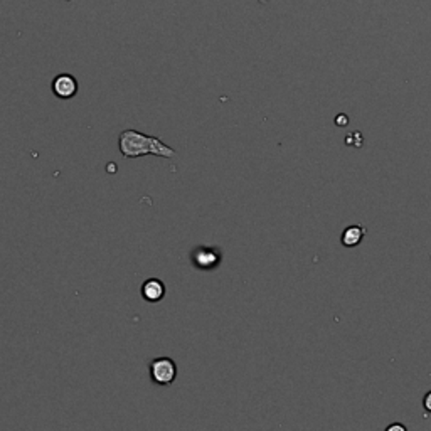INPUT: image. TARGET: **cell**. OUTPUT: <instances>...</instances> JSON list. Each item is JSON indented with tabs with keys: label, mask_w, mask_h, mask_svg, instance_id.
<instances>
[{
	"label": "cell",
	"mask_w": 431,
	"mask_h": 431,
	"mask_svg": "<svg viewBox=\"0 0 431 431\" xmlns=\"http://www.w3.org/2000/svg\"><path fill=\"white\" fill-rule=\"evenodd\" d=\"M118 149L125 159H138L145 155H155L162 159H174L177 152L167 144L160 140L159 137H150L137 130H123L118 135Z\"/></svg>",
	"instance_id": "obj_1"
},
{
	"label": "cell",
	"mask_w": 431,
	"mask_h": 431,
	"mask_svg": "<svg viewBox=\"0 0 431 431\" xmlns=\"http://www.w3.org/2000/svg\"><path fill=\"white\" fill-rule=\"evenodd\" d=\"M149 374L152 383L157 386H172L177 379V364L171 357H155L153 361H150Z\"/></svg>",
	"instance_id": "obj_2"
},
{
	"label": "cell",
	"mask_w": 431,
	"mask_h": 431,
	"mask_svg": "<svg viewBox=\"0 0 431 431\" xmlns=\"http://www.w3.org/2000/svg\"><path fill=\"white\" fill-rule=\"evenodd\" d=\"M191 263L201 271H214L222 263V251L216 246H198L191 251Z\"/></svg>",
	"instance_id": "obj_3"
},
{
	"label": "cell",
	"mask_w": 431,
	"mask_h": 431,
	"mask_svg": "<svg viewBox=\"0 0 431 431\" xmlns=\"http://www.w3.org/2000/svg\"><path fill=\"white\" fill-rule=\"evenodd\" d=\"M51 90L56 98L71 99L75 98L76 93H78V81H76L75 76L63 73V75H57L56 78L52 79Z\"/></svg>",
	"instance_id": "obj_4"
},
{
	"label": "cell",
	"mask_w": 431,
	"mask_h": 431,
	"mask_svg": "<svg viewBox=\"0 0 431 431\" xmlns=\"http://www.w3.org/2000/svg\"><path fill=\"white\" fill-rule=\"evenodd\" d=\"M165 291H167L165 290V285L159 278L145 280V282L142 283V288H140L142 298H144L145 302H149V303L160 302V300L165 296Z\"/></svg>",
	"instance_id": "obj_5"
},
{
	"label": "cell",
	"mask_w": 431,
	"mask_h": 431,
	"mask_svg": "<svg viewBox=\"0 0 431 431\" xmlns=\"http://www.w3.org/2000/svg\"><path fill=\"white\" fill-rule=\"evenodd\" d=\"M365 231L364 228H361V226H349V228L344 229V233H342V245L347 246V248H350V246H357L361 242V240L364 238Z\"/></svg>",
	"instance_id": "obj_6"
},
{
	"label": "cell",
	"mask_w": 431,
	"mask_h": 431,
	"mask_svg": "<svg viewBox=\"0 0 431 431\" xmlns=\"http://www.w3.org/2000/svg\"><path fill=\"white\" fill-rule=\"evenodd\" d=\"M423 404H425L426 411H430V413H431V391L425 396V399H423Z\"/></svg>",
	"instance_id": "obj_7"
},
{
	"label": "cell",
	"mask_w": 431,
	"mask_h": 431,
	"mask_svg": "<svg viewBox=\"0 0 431 431\" xmlns=\"http://www.w3.org/2000/svg\"><path fill=\"white\" fill-rule=\"evenodd\" d=\"M392 430H401V431H406V426H401V425H392L387 428V431H392Z\"/></svg>",
	"instance_id": "obj_8"
},
{
	"label": "cell",
	"mask_w": 431,
	"mask_h": 431,
	"mask_svg": "<svg viewBox=\"0 0 431 431\" xmlns=\"http://www.w3.org/2000/svg\"><path fill=\"white\" fill-rule=\"evenodd\" d=\"M338 120H341L338 122V125H345V123H347L345 122V117H338Z\"/></svg>",
	"instance_id": "obj_9"
},
{
	"label": "cell",
	"mask_w": 431,
	"mask_h": 431,
	"mask_svg": "<svg viewBox=\"0 0 431 431\" xmlns=\"http://www.w3.org/2000/svg\"><path fill=\"white\" fill-rule=\"evenodd\" d=\"M261 2H265V0H261Z\"/></svg>",
	"instance_id": "obj_10"
},
{
	"label": "cell",
	"mask_w": 431,
	"mask_h": 431,
	"mask_svg": "<svg viewBox=\"0 0 431 431\" xmlns=\"http://www.w3.org/2000/svg\"><path fill=\"white\" fill-rule=\"evenodd\" d=\"M68 2H69V0H68Z\"/></svg>",
	"instance_id": "obj_11"
}]
</instances>
